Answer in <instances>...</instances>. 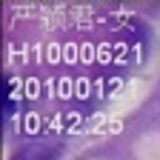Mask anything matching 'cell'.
Listing matches in <instances>:
<instances>
[{
  "mask_svg": "<svg viewBox=\"0 0 160 160\" xmlns=\"http://www.w3.org/2000/svg\"><path fill=\"white\" fill-rule=\"evenodd\" d=\"M6 123L20 134H69L117 94L143 60L126 12L89 6L6 9Z\"/></svg>",
  "mask_w": 160,
  "mask_h": 160,
  "instance_id": "1",
  "label": "cell"
}]
</instances>
